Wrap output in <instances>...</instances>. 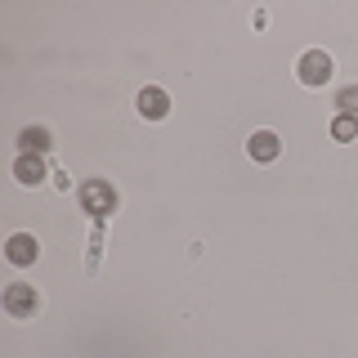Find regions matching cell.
I'll return each instance as SVG.
<instances>
[{"mask_svg": "<svg viewBox=\"0 0 358 358\" xmlns=\"http://www.w3.org/2000/svg\"><path fill=\"white\" fill-rule=\"evenodd\" d=\"M296 76H300V85H309V90L327 85L331 81V54L327 50H309L305 59L296 63Z\"/></svg>", "mask_w": 358, "mask_h": 358, "instance_id": "6da1fadb", "label": "cell"}, {"mask_svg": "<svg viewBox=\"0 0 358 358\" xmlns=\"http://www.w3.org/2000/svg\"><path fill=\"white\" fill-rule=\"evenodd\" d=\"M81 206L90 210V215H108V210L117 206V193H112L108 179H85L81 184Z\"/></svg>", "mask_w": 358, "mask_h": 358, "instance_id": "7a4b0ae2", "label": "cell"}, {"mask_svg": "<svg viewBox=\"0 0 358 358\" xmlns=\"http://www.w3.org/2000/svg\"><path fill=\"white\" fill-rule=\"evenodd\" d=\"M5 309L14 313V318H31V313L41 309L36 287H27V282H9V287H5Z\"/></svg>", "mask_w": 358, "mask_h": 358, "instance_id": "3957f363", "label": "cell"}, {"mask_svg": "<svg viewBox=\"0 0 358 358\" xmlns=\"http://www.w3.org/2000/svg\"><path fill=\"white\" fill-rule=\"evenodd\" d=\"M134 108H139V117L162 121L166 112H171V94H166V90H157V85H143L139 99H134Z\"/></svg>", "mask_w": 358, "mask_h": 358, "instance_id": "277c9868", "label": "cell"}, {"mask_svg": "<svg viewBox=\"0 0 358 358\" xmlns=\"http://www.w3.org/2000/svg\"><path fill=\"white\" fill-rule=\"evenodd\" d=\"M5 255H9V264H18V268H27V264H36V255H41V246L31 233H14V238L5 242Z\"/></svg>", "mask_w": 358, "mask_h": 358, "instance_id": "5b68a950", "label": "cell"}, {"mask_svg": "<svg viewBox=\"0 0 358 358\" xmlns=\"http://www.w3.org/2000/svg\"><path fill=\"white\" fill-rule=\"evenodd\" d=\"M246 152H251V162H278L282 143H278V134H273V130H255L251 139H246Z\"/></svg>", "mask_w": 358, "mask_h": 358, "instance_id": "8992f818", "label": "cell"}, {"mask_svg": "<svg viewBox=\"0 0 358 358\" xmlns=\"http://www.w3.org/2000/svg\"><path fill=\"white\" fill-rule=\"evenodd\" d=\"M14 179H18V184H41V179H50V171H45L41 157L18 152V162H14Z\"/></svg>", "mask_w": 358, "mask_h": 358, "instance_id": "52a82bcc", "label": "cell"}, {"mask_svg": "<svg viewBox=\"0 0 358 358\" xmlns=\"http://www.w3.org/2000/svg\"><path fill=\"white\" fill-rule=\"evenodd\" d=\"M18 148H22V152H31V157H41V152H50V148H54V134L45 130V126H27V130L18 134Z\"/></svg>", "mask_w": 358, "mask_h": 358, "instance_id": "ba28073f", "label": "cell"}, {"mask_svg": "<svg viewBox=\"0 0 358 358\" xmlns=\"http://www.w3.org/2000/svg\"><path fill=\"white\" fill-rule=\"evenodd\" d=\"M331 139H341V143L358 139V117H336L331 121Z\"/></svg>", "mask_w": 358, "mask_h": 358, "instance_id": "9c48e42d", "label": "cell"}, {"mask_svg": "<svg viewBox=\"0 0 358 358\" xmlns=\"http://www.w3.org/2000/svg\"><path fill=\"white\" fill-rule=\"evenodd\" d=\"M336 108H341V117H358V85H345L341 99H336Z\"/></svg>", "mask_w": 358, "mask_h": 358, "instance_id": "30bf717a", "label": "cell"}]
</instances>
